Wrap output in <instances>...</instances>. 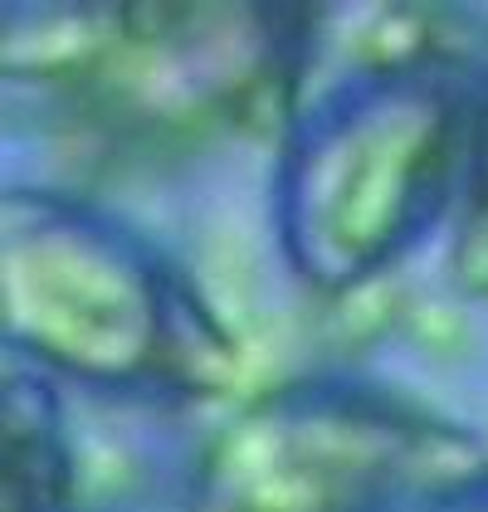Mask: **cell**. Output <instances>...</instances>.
<instances>
[{
	"instance_id": "obj_4",
	"label": "cell",
	"mask_w": 488,
	"mask_h": 512,
	"mask_svg": "<svg viewBox=\"0 0 488 512\" xmlns=\"http://www.w3.org/2000/svg\"><path fill=\"white\" fill-rule=\"evenodd\" d=\"M488 469L454 415L357 371L244 395L181 473V512H401Z\"/></svg>"
},
{
	"instance_id": "obj_1",
	"label": "cell",
	"mask_w": 488,
	"mask_h": 512,
	"mask_svg": "<svg viewBox=\"0 0 488 512\" xmlns=\"http://www.w3.org/2000/svg\"><path fill=\"white\" fill-rule=\"evenodd\" d=\"M362 30L323 35L284 118L269 220L284 269L313 298H352L454 225L488 88L479 10H357Z\"/></svg>"
},
{
	"instance_id": "obj_7",
	"label": "cell",
	"mask_w": 488,
	"mask_h": 512,
	"mask_svg": "<svg viewBox=\"0 0 488 512\" xmlns=\"http://www.w3.org/2000/svg\"><path fill=\"white\" fill-rule=\"evenodd\" d=\"M401 512H488V469H479L474 478H459V483H449L440 493H430V498H420V503H410Z\"/></svg>"
},
{
	"instance_id": "obj_2",
	"label": "cell",
	"mask_w": 488,
	"mask_h": 512,
	"mask_svg": "<svg viewBox=\"0 0 488 512\" xmlns=\"http://www.w3.org/2000/svg\"><path fill=\"white\" fill-rule=\"evenodd\" d=\"M318 44V5H5V83L113 161L205 152L284 127Z\"/></svg>"
},
{
	"instance_id": "obj_3",
	"label": "cell",
	"mask_w": 488,
	"mask_h": 512,
	"mask_svg": "<svg viewBox=\"0 0 488 512\" xmlns=\"http://www.w3.org/2000/svg\"><path fill=\"white\" fill-rule=\"evenodd\" d=\"M0 327L54 386L191 410L240 381V337L147 230L69 186H10Z\"/></svg>"
},
{
	"instance_id": "obj_6",
	"label": "cell",
	"mask_w": 488,
	"mask_h": 512,
	"mask_svg": "<svg viewBox=\"0 0 488 512\" xmlns=\"http://www.w3.org/2000/svg\"><path fill=\"white\" fill-rule=\"evenodd\" d=\"M449 283L464 298H488V88H484V118H479L469 186H464L459 215L449 225Z\"/></svg>"
},
{
	"instance_id": "obj_5",
	"label": "cell",
	"mask_w": 488,
	"mask_h": 512,
	"mask_svg": "<svg viewBox=\"0 0 488 512\" xmlns=\"http://www.w3.org/2000/svg\"><path fill=\"white\" fill-rule=\"evenodd\" d=\"M0 449H5V512H74V439L64 395L54 381L15 366L5 376L0 405Z\"/></svg>"
}]
</instances>
